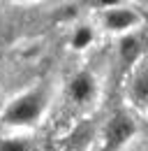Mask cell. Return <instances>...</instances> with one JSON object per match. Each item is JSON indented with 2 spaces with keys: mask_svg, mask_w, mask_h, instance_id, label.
<instances>
[{
  "mask_svg": "<svg viewBox=\"0 0 148 151\" xmlns=\"http://www.w3.org/2000/svg\"><path fill=\"white\" fill-rule=\"evenodd\" d=\"M95 93H97V86H95V77L90 72H79L72 77V81H70L72 100H76L79 105H86L95 98Z\"/></svg>",
  "mask_w": 148,
  "mask_h": 151,
  "instance_id": "obj_4",
  "label": "cell"
},
{
  "mask_svg": "<svg viewBox=\"0 0 148 151\" xmlns=\"http://www.w3.org/2000/svg\"><path fill=\"white\" fill-rule=\"evenodd\" d=\"M134 132H137L134 119L127 116V114H116L107 123V130H104V151L120 149L123 144H127L134 137Z\"/></svg>",
  "mask_w": 148,
  "mask_h": 151,
  "instance_id": "obj_2",
  "label": "cell"
},
{
  "mask_svg": "<svg viewBox=\"0 0 148 151\" xmlns=\"http://www.w3.org/2000/svg\"><path fill=\"white\" fill-rule=\"evenodd\" d=\"M141 37L139 35H134V33H127L125 37L120 40V44H118V56H120V60L125 63V65H130V63H134L137 58H139V54H141Z\"/></svg>",
  "mask_w": 148,
  "mask_h": 151,
  "instance_id": "obj_5",
  "label": "cell"
},
{
  "mask_svg": "<svg viewBox=\"0 0 148 151\" xmlns=\"http://www.w3.org/2000/svg\"><path fill=\"white\" fill-rule=\"evenodd\" d=\"M90 42H92V28L90 26H79L76 33L72 35V47L81 51V49H86Z\"/></svg>",
  "mask_w": 148,
  "mask_h": 151,
  "instance_id": "obj_7",
  "label": "cell"
},
{
  "mask_svg": "<svg viewBox=\"0 0 148 151\" xmlns=\"http://www.w3.org/2000/svg\"><path fill=\"white\" fill-rule=\"evenodd\" d=\"M44 107H46L44 91H39V88L26 91L7 105V109L2 114V121L9 123V126H30L44 114Z\"/></svg>",
  "mask_w": 148,
  "mask_h": 151,
  "instance_id": "obj_1",
  "label": "cell"
},
{
  "mask_svg": "<svg viewBox=\"0 0 148 151\" xmlns=\"http://www.w3.org/2000/svg\"><path fill=\"white\" fill-rule=\"evenodd\" d=\"M139 23V17L134 9L127 7H111L104 14V28L111 33H127Z\"/></svg>",
  "mask_w": 148,
  "mask_h": 151,
  "instance_id": "obj_3",
  "label": "cell"
},
{
  "mask_svg": "<svg viewBox=\"0 0 148 151\" xmlns=\"http://www.w3.org/2000/svg\"><path fill=\"white\" fill-rule=\"evenodd\" d=\"M130 98H132L141 109L146 107V98H148V95H146V70H144V68L139 70V75H137V77H132V84H130Z\"/></svg>",
  "mask_w": 148,
  "mask_h": 151,
  "instance_id": "obj_6",
  "label": "cell"
},
{
  "mask_svg": "<svg viewBox=\"0 0 148 151\" xmlns=\"http://www.w3.org/2000/svg\"><path fill=\"white\" fill-rule=\"evenodd\" d=\"M65 151H79V149H65Z\"/></svg>",
  "mask_w": 148,
  "mask_h": 151,
  "instance_id": "obj_9",
  "label": "cell"
},
{
  "mask_svg": "<svg viewBox=\"0 0 148 151\" xmlns=\"http://www.w3.org/2000/svg\"><path fill=\"white\" fill-rule=\"evenodd\" d=\"M0 151H30V142L23 137H7L0 139Z\"/></svg>",
  "mask_w": 148,
  "mask_h": 151,
  "instance_id": "obj_8",
  "label": "cell"
}]
</instances>
